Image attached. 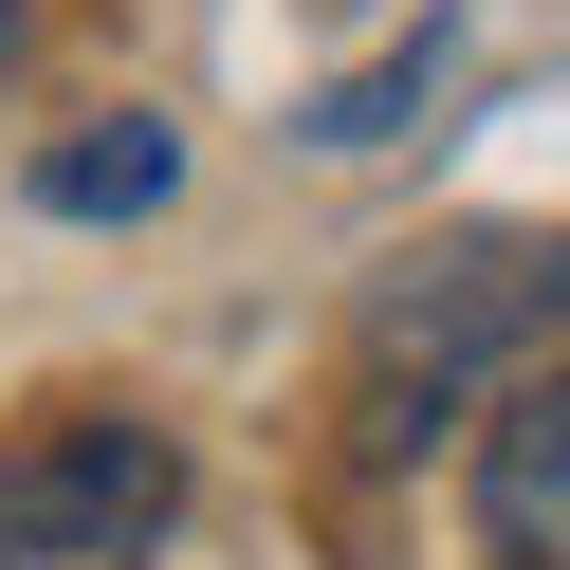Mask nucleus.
<instances>
[{"mask_svg": "<svg viewBox=\"0 0 570 570\" xmlns=\"http://www.w3.org/2000/svg\"><path fill=\"white\" fill-rule=\"evenodd\" d=\"M185 533V442L148 405H56L0 442V570H166Z\"/></svg>", "mask_w": 570, "mask_h": 570, "instance_id": "obj_1", "label": "nucleus"}, {"mask_svg": "<svg viewBox=\"0 0 570 570\" xmlns=\"http://www.w3.org/2000/svg\"><path fill=\"white\" fill-rule=\"evenodd\" d=\"M533 313H570V239H442V258L386 276L368 350H386V368H479V350L533 332Z\"/></svg>", "mask_w": 570, "mask_h": 570, "instance_id": "obj_2", "label": "nucleus"}, {"mask_svg": "<svg viewBox=\"0 0 570 570\" xmlns=\"http://www.w3.org/2000/svg\"><path fill=\"white\" fill-rule=\"evenodd\" d=\"M479 552L497 570H570V368H515L479 423Z\"/></svg>", "mask_w": 570, "mask_h": 570, "instance_id": "obj_3", "label": "nucleus"}, {"mask_svg": "<svg viewBox=\"0 0 570 570\" xmlns=\"http://www.w3.org/2000/svg\"><path fill=\"white\" fill-rule=\"evenodd\" d=\"M166 185H185V148H166L148 111H111V129H75V148H38V203H56V222H148Z\"/></svg>", "mask_w": 570, "mask_h": 570, "instance_id": "obj_4", "label": "nucleus"}, {"mask_svg": "<svg viewBox=\"0 0 570 570\" xmlns=\"http://www.w3.org/2000/svg\"><path fill=\"white\" fill-rule=\"evenodd\" d=\"M442 75H460V38H442V19H423V38H386L368 75H332V92H313L295 129H313V148H386V129H405V111H423V92H442Z\"/></svg>", "mask_w": 570, "mask_h": 570, "instance_id": "obj_5", "label": "nucleus"}, {"mask_svg": "<svg viewBox=\"0 0 570 570\" xmlns=\"http://www.w3.org/2000/svg\"><path fill=\"white\" fill-rule=\"evenodd\" d=\"M0 56H19V0H0Z\"/></svg>", "mask_w": 570, "mask_h": 570, "instance_id": "obj_6", "label": "nucleus"}]
</instances>
